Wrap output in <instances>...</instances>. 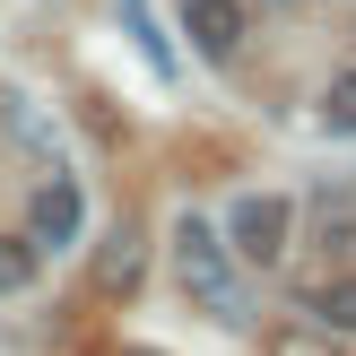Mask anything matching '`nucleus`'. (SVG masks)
I'll use <instances>...</instances> for the list:
<instances>
[{"instance_id":"obj_10","label":"nucleus","mask_w":356,"mask_h":356,"mask_svg":"<svg viewBox=\"0 0 356 356\" xmlns=\"http://www.w3.org/2000/svg\"><path fill=\"white\" fill-rule=\"evenodd\" d=\"M122 17H131V35H139V52H148V61L165 70V35L148 26V0H122Z\"/></svg>"},{"instance_id":"obj_2","label":"nucleus","mask_w":356,"mask_h":356,"mask_svg":"<svg viewBox=\"0 0 356 356\" xmlns=\"http://www.w3.org/2000/svg\"><path fill=\"white\" fill-rule=\"evenodd\" d=\"M296 243V200H278V191H243L235 209H226V252L252 261V270H278Z\"/></svg>"},{"instance_id":"obj_5","label":"nucleus","mask_w":356,"mask_h":356,"mask_svg":"<svg viewBox=\"0 0 356 356\" xmlns=\"http://www.w3.org/2000/svg\"><path fill=\"white\" fill-rule=\"evenodd\" d=\"M139 261H148V243H139V226L122 218L113 235L96 243V296H131L139 287Z\"/></svg>"},{"instance_id":"obj_8","label":"nucleus","mask_w":356,"mask_h":356,"mask_svg":"<svg viewBox=\"0 0 356 356\" xmlns=\"http://www.w3.org/2000/svg\"><path fill=\"white\" fill-rule=\"evenodd\" d=\"M322 122L356 139V70H339V79H330V96H322Z\"/></svg>"},{"instance_id":"obj_1","label":"nucleus","mask_w":356,"mask_h":356,"mask_svg":"<svg viewBox=\"0 0 356 356\" xmlns=\"http://www.w3.org/2000/svg\"><path fill=\"white\" fill-rule=\"evenodd\" d=\"M174 278L209 322H243V287H235V252L209 218H174Z\"/></svg>"},{"instance_id":"obj_4","label":"nucleus","mask_w":356,"mask_h":356,"mask_svg":"<svg viewBox=\"0 0 356 356\" xmlns=\"http://www.w3.org/2000/svg\"><path fill=\"white\" fill-rule=\"evenodd\" d=\"M183 35L209 52V61H235L243 35H252V17H243V0H183Z\"/></svg>"},{"instance_id":"obj_7","label":"nucleus","mask_w":356,"mask_h":356,"mask_svg":"<svg viewBox=\"0 0 356 356\" xmlns=\"http://www.w3.org/2000/svg\"><path fill=\"white\" fill-rule=\"evenodd\" d=\"M261 356H339V339H330V330H270V339H261Z\"/></svg>"},{"instance_id":"obj_3","label":"nucleus","mask_w":356,"mask_h":356,"mask_svg":"<svg viewBox=\"0 0 356 356\" xmlns=\"http://www.w3.org/2000/svg\"><path fill=\"white\" fill-rule=\"evenodd\" d=\"M79 218H87L79 183H61V174H52V183L26 200V243H35V252H61V243H79Z\"/></svg>"},{"instance_id":"obj_6","label":"nucleus","mask_w":356,"mask_h":356,"mask_svg":"<svg viewBox=\"0 0 356 356\" xmlns=\"http://www.w3.org/2000/svg\"><path fill=\"white\" fill-rule=\"evenodd\" d=\"M305 305H313V313H322V322H330V330H356V278H322V287H313V296H305Z\"/></svg>"},{"instance_id":"obj_9","label":"nucleus","mask_w":356,"mask_h":356,"mask_svg":"<svg viewBox=\"0 0 356 356\" xmlns=\"http://www.w3.org/2000/svg\"><path fill=\"white\" fill-rule=\"evenodd\" d=\"M35 278V243H17V235H0V296H17Z\"/></svg>"}]
</instances>
